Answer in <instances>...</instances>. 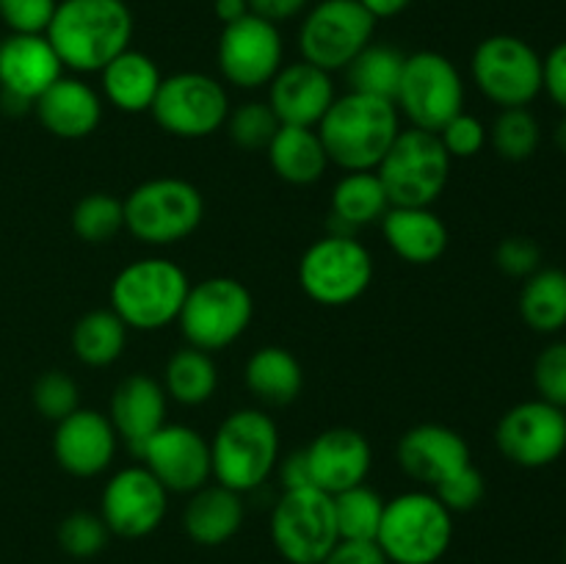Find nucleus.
Listing matches in <instances>:
<instances>
[{"mask_svg":"<svg viewBox=\"0 0 566 564\" xmlns=\"http://www.w3.org/2000/svg\"><path fill=\"white\" fill-rule=\"evenodd\" d=\"M315 130L329 164L343 171H376L401 133V114L392 100L348 92L335 97Z\"/></svg>","mask_w":566,"mask_h":564,"instance_id":"obj_2","label":"nucleus"},{"mask_svg":"<svg viewBox=\"0 0 566 564\" xmlns=\"http://www.w3.org/2000/svg\"><path fill=\"white\" fill-rule=\"evenodd\" d=\"M213 14L219 17L221 25H230V22L243 20L249 11V0H213Z\"/></svg>","mask_w":566,"mask_h":564,"instance_id":"obj_52","label":"nucleus"},{"mask_svg":"<svg viewBox=\"0 0 566 564\" xmlns=\"http://www.w3.org/2000/svg\"><path fill=\"white\" fill-rule=\"evenodd\" d=\"M313 487L337 495L352 487L365 484L374 468V448L368 437L348 426L326 429L304 448Z\"/></svg>","mask_w":566,"mask_h":564,"instance_id":"obj_21","label":"nucleus"},{"mask_svg":"<svg viewBox=\"0 0 566 564\" xmlns=\"http://www.w3.org/2000/svg\"><path fill=\"white\" fill-rule=\"evenodd\" d=\"M542 92L566 114V42H558L542 59Z\"/></svg>","mask_w":566,"mask_h":564,"instance_id":"obj_47","label":"nucleus"},{"mask_svg":"<svg viewBox=\"0 0 566 564\" xmlns=\"http://www.w3.org/2000/svg\"><path fill=\"white\" fill-rule=\"evenodd\" d=\"M169 509V492L144 464L122 468L105 481L99 495V518L111 536L144 540L155 534Z\"/></svg>","mask_w":566,"mask_h":564,"instance_id":"obj_17","label":"nucleus"},{"mask_svg":"<svg viewBox=\"0 0 566 564\" xmlns=\"http://www.w3.org/2000/svg\"><path fill=\"white\" fill-rule=\"evenodd\" d=\"M335 97L332 72L321 70L310 61H293V64H282L274 81L269 83L265 103L271 105L280 125L318 127Z\"/></svg>","mask_w":566,"mask_h":564,"instance_id":"obj_22","label":"nucleus"},{"mask_svg":"<svg viewBox=\"0 0 566 564\" xmlns=\"http://www.w3.org/2000/svg\"><path fill=\"white\" fill-rule=\"evenodd\" d=\"M403 61H407V55L398 48L370 42L368 48L346 66L348 92L370 94V97L392 100V103H396Z\"/></svg>","mask_w":566,"mask_h":564,"instance_id":"obj_35","label":"nucleus"},{"mask_svg":"<svg viewBox=\"0 0 566 564\" xmlns=\"http://www.w3.org/2000/svg\"><path fill=\"white\" fill-rule=\"evenodd\" d=\"M44 36L66 70L103 72L130 48L133 11L125 0H59Z\"/></svg>","mask_w":566,"mask_h":564,"instance_id":"obj_1","label":"nucleus"},{"mask_svg":"<svg viewBox=\"0 0 566 564\" xmlns=\"http://www.w3.org/2000/svg\"><path fill=\"white\" fill-rule=\"evenodd\" d=\"M321 564H390L376 542H346L340 540Z\"/></svg>","mask_w":566,"mask_h":564,"instance_id":"obj_48","label":"nucleus"},{"mask_svg":"<svg viewBox=\"0 0 566 564\" xmlns=\"http://www.w3.org/2000/svg\"><path fill=\"white\" fill-rule=\"evenodd\" d=\"M437 136H440L442 147H446V153L451 155V160L475 158L486 144V125L479 119V116L462 111V114L453 116V119L448 122Z\"/></svg>","mask_w":566,"mask_h":564,"instance_id":"obj_44","label":"nucleus"},{"mask_svg":"<svg viewBox=\"0 0 566 564\" xmlns=\"http://www.w3.org/2000/svg\"><path fill=\"white\" fill-rule=\"evenodd\" d=\"M495 265L506 276L514 280H525L534 271L542 269V249L534 238L528 236H509L497 243L495 249Z\"/></svg>","mask_w":566,"mask_h":564,"instance_id":"obj_46","label":"nucleus"},{"mask_svg":"<svg viewBox=\"0 0 566 564\" xmlns=\"http://www.w3.org/2000/svg\"><path fill=\"white\" fill-rule=\"evenodd\" d=\"M210 462L216 484L238 495L263 487L280 464L276 420L258 407L230 412L210 440Z\"/></svg>","mask_w":566,"mask_h":564,"instance_id":"obj_3","label":"nucleus"},{"mask_svg":"<svg viewBox=\"0 0 566 564\" xmlns=\"http://www.w3.org/2000/svg\"><path fill=\"white\" fill-rule=\"evenodd\" d=\"M116 446L119 435L108 415L99 409L81 407L55 424L53 457L59 468L75 479H94L105 473L114 464Z\"/></svg>","mask_w":566,"mask_h":564,"instance_id":"obj_20","label":"nucleus"},{"mask_svg":"<svg viewBox=\"0 0 566 564\" xmlns=\"http://www.w3.org/2000/svg\"><path fill=\"white\" fill-rule=\"evenodd\" d=\"M486 142H492V149L503 160H528L542 142L539 119L528 108H501L486 130Z\"/></svg>","mask_w":566,"mask_h":564,"instance_id":"obj_38","label":"nucleus"},{"mask_svg":"<svg viewBox=\"0 0 566 564\" xmlns=\"http://www.w3.org/2000/svg\"><path fill=\"white\" fill-rule=\"evenodd\" d=\"M59 0H0V22L9 33H44Z\"/></svg>","mask_w":566,"mask_h":564,"instance_id":"obj_45","label":"nucleus"},{"mask_svg":"<svg viewBox=\"0 0 566 564\" xmlns=\"http://www.w3.org/2000/svg\"><path fill=\"white\" fill-rule=\"evenodd\" d=\"M269 534L287 564H321L340 542L335 501L318 487L285 490L271 509Z\"/></svg>","mask_w":566,"mask_h":564,"instance_id":"obj_10","label":"nucleus"},{"mask_svg":"<svg viewBox=\"0 0 566 564\" xmlns=\"http://www.w3.org/2000/svg\"><path fill=\"white\" fill-rule=\"evenodd\" d=\"M247 390L265 407H287L304 387V370L296 354L282 346H263L247 359L243 368Z\"/></svg>","mask_w":566,"mask_h":564,"instance_id":"obj_30","label":"nucleus"},{"mask_svg":"<svg viewBox=\"0 0 566 564\" xmlns=\"http://www.w3.org/2000/svg\"><path fill=\"white\" fill-rule=\"evenodd\" d=\"M265 153L274 175L291 186H313L329 166V155L315 127L280 125Z\"/></svg>","mask_w":566,"mask_h":564,"instance_id":"obj_29","label":"nucleus"},{"mask_svg":"<svg viewBox=\"0 0 566 564\" xmlns=\"http://www.w3.org/2000/svg\"><path fill=\"white\" fill-rule=\"evenodd\" d=\"M335 501L337 534L346 542H376L387 501L368 484H357L332 495Z\"/></svg>","mask_w":566,"mask_h":564,"instance_id":"obj_36","label":"nucleus"},{"mask_svg":"<svg viewBox=\"0 0 566 564\" xmlns=\"http://www.w3.org/2000/svg\"><path fill=\"white\" fill-rule=\"evenodd\" d=\"M224 130L235 147L247 149V153H258V149H269L271 138L280 130V119H276L269 103L249 100L238 108H230Z\"/></svg>","mask_w":566,"mask_h":564,"instance_id":"obj_39","label":"nucleus"},{"mask_svg":"<svg viewBox=\"0 0 566 564\" xmlns=\"http://www.w3.org/2000/svg\"><path fill=\"white\" fill-rule=\"evenodd\" d=\"M470 75L497 108H528L542 94V55L525 39L492 33L475 44Z\"/></svg>","mask_w":566,"mask_h":564,"instance_id":"obj_12","label":"nucleus"},{"mask_svg":"<svg viewBox=\"0 0 566 564\" xmlns=\"http://www.w3.org/2000/svg\"><path fill=\"white\" fill-rule=\"evenodd\" d=\"M431 490H434V495L440 498V503L448 509V512L462 514V512H470V509H475L481 501H484L486 481L484 476H481V470L470 462L464 464L462 470L448 476V479H442L437 487H431Z\"/></svg>","mask_w":566,"mask_h":564,"instance_id":"obj_43","label":"nucleus"},{"mask_svg":"<svg viewBox=\"0 0 566 564\" xmlns=\"http://www.w3.org/2000/svg\"><path fill=\"white\" fill-rule=\"evenodd\" d=\"M376 175L385 186L390 208H431L448 186L451 155L437 133L407 127L376 166Z\"/></svg>","mask_w":566,"mask_h":564,"instance_id":"obj_7","label":"nucleus"},{"mask_svg":"<svg viewBox=\"0 0 566 564\" xmlns=\"http://www.w3.org/2000/svg\"><path fill=\"white\" fill-rule=\"evenodd\" d=\"M33 114L50 136L77 142V138L92 136L103 122V97L81 77L61 75L33 103Z\"/></svg>","mask_w":566,"mask_h":564,"instance_id":"obj_24","label":"nucleus"},{"mask_svg":"<svg viewBox=\"0 0 566 564\" xmlns=\"http://www.w3.org/2000/svg\"><path fill=\"white\" fill-rule=\"evenodd\" d=\"M357 3L363 6V9L368 11L376 22H379V20H390V17L403 14L412 0H357Z\"/></svg>","mask_w":566,"mask_h":564,"instance_id":"obj_51","label":"nucleus"},{"mask_svg":"<svg viewBox=\"0 0 566 564\" xmlns=\"http://www.w3.org/2000/svg\"><path fill=\"white\" fill-rule=\"evenodd\" d=\"M160 81H164V75H160L158 64L147 53L133 48L116 55L99 72L103 97L122 114H144V111L153 108Z\"/></svg>","mask_w":566,"mask_h":564,"instance_id":"obj_28","label":"nucleus"},{"mask_svg":"<svg viewBox=\"0 0 566 564\" xmlns=\"http://www.w3.org/2000/svg\"><path fill=\"white\" fill-rule=\"evenodd\" d=\"M307 3L310 0H249V11L263 17V20L274 22V25H280V22H287L293 20V17L304 14Z\"/></svg>","mask_w":566,"mask_h":564,"instance_id":"obj_49","label":"nucleus"},{"mask_svg":"<svg viewBox=\"0 0 566 564\" xmlns=\"http://www.w3.org/2000/svg\"><path fill=\"white\" fill-rule=\"evenodd\" d=\"M385 243L409 265H431L446 254L448 227L431 208H390L381 216Z\"/></svg>","mask_w":566,"mask_h":564,"instance_id":"obj_26","label":"nucleus"},{"mask_svg":"<svg viewBox=\"0 0 566 564\" xmlns=\"http://www.w3.org/2000/svg\"><path fill=\"white\" fill-rule=\"evenodd\" d=\"M374 33L376 20L357 0H321L304 14L298 53L326 72L346 70L374 42Z\"/></svg>","mask_w":566,"mask_h":564,"instance_id":"obj_14","label":"nucleus"},{"mask_svg":"<svg viewBox=\"0 0 566 564\" xmlns=\"http://www.w3.org/2000/svg\"><path fill=\"white\" fill-rule=\"evenodd\" d=\"M64 75L59 53L44 33H9L0 39V92L17 111L33 108L39 97Z\"/></svg>","mask_w":566,"mask_h":564,"instance_id":"obj_19","label":"nucleus"},{"mask_svg":"<svg viewBox=\"0 0 566 564\" xmlns=\"http://www.w3.org/2000/svg\"><path fill=\"white\" fill-rule=\"evenodd\" d=\"M374 282V254L352 232H332L304 249L298 285L304 296L324 307L354 304Z\"/></svg>","mask_w":566,"mask_h":564,"instance_id":"obj_9","label":"nucleus"},{"mask_svg":"<svg viewBox=\"0 0 566 564\" xmlns=\"http://www.w3.org/2000/svg\"><path fill=\"white\" fill-rule=\"evenodd\" d=\"M453 542V514L429 490L387 501L376 545L390 564H437Z\"/></svg>","mask_w":566,"mask_h":564,"instance_id":"obj_5","label":"nucleus"},{"mask_svg":"<svg viewBox=\"0 0 566 564\" xmlns=\"http://www.w3.org/2000/svg\"><path fill=\"white\" fill-rule=\"evenodd\" d=\"M534 387L542 401L566 409V341L542 348L534 363Z\"/></svg>","mask_w":566,"mask_h":564,"instance_id":"obj_42","label":"nucleus"},{"mask_svg":"<svg viewBox=\"0 0 566 564\" xmlns=\"http://www.w3.org/2000/svg\"><path fill=\"white\" fill-rule=\"evenodd\" d=\"M125 230V205L105 191L86 194L72 208V232L86 243H108Z\"/></svg>","mask_w":566,"mask_h":564,"instance_id":"obj_37","label":"nucleus"},{"mask_svg":"<svg viewBox=\"0 0 566 564\" xmlns=\"http://www.w3.org/2000/svg\"><path fill=\"white\" fill-rule=\"evenodd\" d=\"M127 326L114 310H88L72 326V354L88 368H108L127 346Z\"/></svg>","mask_w":566,"mask_h":564,"instance_id":"obj_32","label":"nucleus"},{"mask_svg":"<svg viewBox=\"0 0 566 564\" xmlns=\"http://www.w3.org/2000/svg\"><path fill=\"white\" fill-rule=\"evenodd\" d=\"M169 396L164 385L147 374L125 376L111 393L108 418L116 435L133 446V451L144 446V440L155 435L166 424Z\"/></svg>","mask_w":566,"mask_h":564,"instance_id":"obj_25","label":"nucleus"},{"mask_svg":"<svg viewBox=\"0 0 566 564\" xmlns=\"http://www.w3.org/2000/svg\"><path fill=\"white\" fill-rule=\"evenodd\" d=\"M495 442L517 468H547L566 451V409L542 398L514 404L497 420Z\"/></svg>","mask_w":566,"mask_h":564,"instance_id":"obj_16","label":"nucleus"},{"mask_svg":"<svg viewBox=\"0 0 566 564\" xmlns=\"http://www.w3.org/2000/svg\"><path fill=\"white\" fill-rule=\"evenodd\" d=\"M136 453L169 495H191L213 479L210 442L186 424H164Z\"/></svg>","mask_w":566,"mask_h":564,"instance_id":"obj_18","label":"nucleus"},{"mask_svg":"<svg viewBox=\"0 0 566 564\" xmlns=\"http://www.w3.org/2000/svg\"><path fill=\"white\" fill-rule=\"evenodd\" d=\"M31 401L33 409L44 420L59 424L66 415L81 409V390H77V382L70 374H64V370H48V374H42L33 382Z\"/></svg>","mask_w":566,"mask_h":564,"instance_id":"obj_41","label":"nucleus"},{"mask_svg":"<svg viewBox=\"0 0 566 564\" xmlns=\"http://www.w3.org/2000/svg\"><path fill=\"white\" fill-rule=\"evenodd\" d=\"M396 108L420 130L440 133L448 122L464 111V81L459 66L437 50H418L407 55Z\"/></svg>","mask_w":566,"mask_h":564,"instance_id":"obj_11","label":"nucleus"},{"mask_svg":"<svg viewBox=\"0 0 566 564\" xmlns=\"http://www.w3.org/2000/svg\"><path fill=\"white\" fill-rule=\"evenodd\" d=\"M59 545L72 558H94L108 547L111 531L94 512H72L59 525Z\"/></svg>","mask_w":566,"mask_h":564,"instance_id":"obj_40","label":"nucleus"},{"mask_svg":"<svg viewBox=\"0 0 566 564\" xmlns=\"http://www.w3.org/2000/svg\"><path fill=\"white\" fill-rule=\"evenodd\" d=\"M520 318L539 335H556L566 326V271L539 269L525 276L520 291Z\"/></svg>","mask_w":566,"mask_h":564,"instance_id":"obj_34","label":"nucleus"},{"mask_svg":"<svg viewBox=\"0 0 566 564\" xmlns=\"http://www.w3.org/2000/svg\"><path fill=\"white\" fill-rule=\"evenodd\" d=\"M254 318L252 291L235 276H208L188 288L177 324L188 346L216 354L247 335Z\"/></svg>","mask_w":566,"mask_h":564,"instance_id":"obj_8","label":"nucleus"},{"mask_svg":"<svg viewBox=\"0 0 566 564\" xmlns=\"http://www.w3.org/2000/svg\"><path fill=\"white\" fill-rule=\"evenodd\" d=\"M243 518H247V509L238 492L221 484H205L191 492L182 509V531L197 545L219 547L241 531Z\"/></svg>","mask_w":566,"mask_h":564,"instance_id":"obj_27","label":"nucleus"},{"mask_svg":"<svg viewBox=\"0 0 566 564\" xmlns=\"http://www.w3.org/2000/svg\"><path fill=\"white\" fill-rule=\"evenodd\" d=\"M282 55L285 44H282L280 25L263 17L247 14L243 20L221 28L216 59H219L221 77L235 88L254 92L269 86L282 70Z\"/></svg>","mask_w":566,"mask_h":564,"instance_id":"obj_15","label":"nucleus"},{"mask_svg":"<svg viewBox=\"0 0 566 564\" xmlns=\"http://www.w3.org/2000/svg\"><path fill=\"white\" fill-rule=\"evenodd\" d=\"M155 125L175 138H208L224 130L230 97L224 83L205 72H175L160 81L149 108Z\"/></svg>","mask_w":566,"mask_h":564,"instance_id":"obj_13","label":"nucleus"},{"mask_svg":"<svg viewBox=\"0 0 566 564\" xmlns=\"http://www.w3.org/2000/svg\"><path fill=\"white\" fill-rule=\"evenodd\" d=\"M553 142H556V147L566 155V114H564V119L556 125V130H553Z\"/></svg>","mask_w":566,"mask_h":564,"instance_id":"obj_53","label":"nucleus"},{"mask_svg":"<svg viewBox=\"0 0 566 564\" xmlns=\"http://www.w3.org/2000/svg\"><path fill=\"white\" fill-rule=\"evenodd\" d=\"M160 385L171 401L182 404V407H202L219 387V368L213 363V354L193 346L180 348L166 359Z\"/></svg>","mask_w":566,"mask_h":564,"instance_id":"obj_33","label":"nucleus"},{"mask_svg":"<svg viewBox=\"0 0 566 564\" xmlns=\"http://www.w3.org/2000/svg\"><path fill=\"white\" fill-rule=\"evenodd\" d=\"M398 464L409 479L437 487L442 479L470 464V446L451 426L418 424L398 440Z\"/></svg>","mask_w":566,"mask_h":564,"instance_id":"obj_23","label":"nucleus"},{"mask_svg":"<svg viewBox=\"0 0 566 564\" xmlns=\"http://www.w3.org/2000/svg\"><path fill=\"white\" fill-rule=\"evenodd\" d=\"M387 210L390 199L376 171H346L332 188V216L337 224L346 227L343 232L376 224Z\"/></svg>","mask_w":566,"mask_h":564,"instance_id":"obj_31","label":"nucleus"},{"mask_svg":"<svg viewBox=\"0 0 566 564\" xmlns=\"http://www.w3.org/2000/svg\"><path fill=\"white\" fill-rule=\"evenodd\" d=\"M186 271L169 258H138L111 282V310L127 330L158 332L180 315L188 296Z\"/></svg>","mask_w":566,"mask_h":564,"instance_id":"obj_4","label":"nucleus"},{"mask_svg":"<svg viewBox=\"0 0 566 564\" xmlns=\"http://www.w3.org/2000/svg\"><path fill=\"white\" fill-rule=\"evenodd\" d=\"M276 473H280V481L285 490H302V487H313V479H310V464L304 448L287 453L285 459H280L276 464Z\"/></svg>","mask_w":566,"mask_h":564,"instance_id":"obj_50","label":"nucleus"},{"mask_svg":"<svg viewBox=\"0 0 566 564\" xmlns=\"http://www.w3.org/2000/svg\"><path fill=\"white\" fill-rule=\"evenodd\" d=\"M125 230L147 247H171L199 230L205 219V197L182 177H153L122 199Z\"/></svg>","mask_w":566,"mask_h":564,"instance_id":"obj_6","label":"nucleus"}]
</instances>
